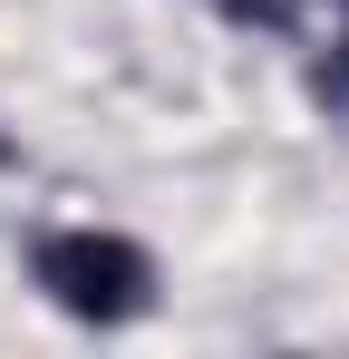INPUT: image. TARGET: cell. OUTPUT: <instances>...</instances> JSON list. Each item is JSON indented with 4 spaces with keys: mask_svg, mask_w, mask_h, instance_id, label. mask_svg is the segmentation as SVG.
<instances>
[{
    "mask_svg": "<svg viewBox=\"0 0 349 359\" xmlns=\"http://www.w3.org/2000/svg\"><path fill=\"white\" fill-rule=\"evenodd\" d=\"M214 10H233V20H282V0H214Z\"/></svg>",
    "mask_w": 349,
    "mask_h": 359,
    "instance_id": "cell-2",
    "label": "cell"
},
{
    "mask_svg": "<svg viewBox=\"0 0 349 359\" xmlns=\"http://www.w3.org/2000/svg\"><path fill=\"white\" fill-rule=\"evenodd\" d=\"M340 10H349V0H340Z\"/></svg>",
    "mask_w": 349,
    "mask_h": 359,
    "instance_id": "cell-4",
    "label": "cell"
},
{
    "mask_svg": "<svg viewBox=\"0 0 349 359\" xmlns=\"http://www.w3.org/2000/svg\"><path fill=\"white\" fill-rule=\"evenodd\" d=\"M29 282L49 311L88 320V330H126L156 311V252L136 233H107V224H58V233L29 243Z\"/></svg>",
    "mask_w": 349,
    "mask_h": 359,
    "instance_id": "cell-1",
    "label": "cell"
},
{
    "mask_svg": "<svg viewBox=\"0 0 349 359\" xmlns=\"http://www.w3.org/2000/svg\"><path fill=\"white\" fill-rule=\"evenodd\" d=\"M10 156H20V146H10V126H0V165H10Z\"/></svg>",
    "mask_w": 349,
    "mask_h": 359,
    "instance_id": "cell-3",
    "label": "cell"
}]
</instances>
